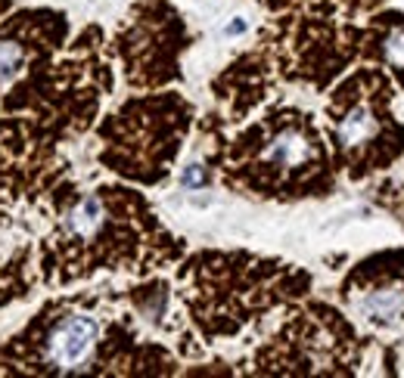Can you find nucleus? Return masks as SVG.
Here are the masks:
<instances>
[{
  "mask_svg": "<svg viewBox=\"0 0 404 378\" xmlns=\"http://www.w3.org/2000/svg\"><path fill=\"white\" fill-rule=\"evenodd\" d=\"M389 84L380 75H357L336 94V140L352 158L361 164L376 168L382 162L398 155V146H389L392 121L386 115Z\"/></svg>",
  "mask_w": 404,
  "mask_h": 378,
  "instance_id": "f257e3e1",
  "label": "nucleus"
},
{
  "mask_svg": "<svg viewBox=\"0 0 404 378\" xmlns=\"http://www.w3.org/2000/svg\"><path fill=\"white\" fill-rule=\"evenodd\" d=\"M352 289V307L373 326H401L404 323V255H382L357 270Z\"/></svg>",
  "mask_w": 404,
  "mask_h": 378,
  "instance_id": "f03ea898",
  "label": "nucleus"
},
{
  "mask_svg": "<svg viewBox=\"0 0 404 378\" xmlns=\"http://www.w3.org/2000/svg\"><path fill=\"white\" fill-rule=\"evenodd\" d=\"M97 335H100V326H97L94 316H84V313L65 316L44 341V360L53 369H59V372L78 369L94 350Z\"/></svg>",
  "mask_w": 404,
  "mask_h": 378,
  "instance_id": "7ed1b4c3",
  "label": "nucleus"
},
{
  "mask_svg": "<svg viewBox=\"0 0 404 378\" xmlns=\"http://www.w3.org/2000/svg\"><path fill=\"white\" fill-rule=\"evenodd\" d=\"M25 50L19 41H0V81H10L19 69H22Z\"/></svg>",
  "mask_w": 404,
  "mask_h": 378,
  "instance_id": "20e7f679",
  "label": "nucleus"
},
{
  "mask_svg": "<svg viewBox=\"0 0 404 378\" xmlns=\"http://www.w3.org/2000/svg\"><path fill=\"white\" fill-rule=\"evenodd\" d=\"M205 183V171L200 164H190L187 171H184V187H202Z\"/></svg>",
  "mask_w": 404,
  "mask_h": 378,
  "instance_id": "39448f33",
  "label": "nucleus"
},
{
  "mask_svg": "<svg viewBox=\"0 0 404 378\" xmlns=\"http://www.w3.org/2000/svg\"><path fill=\"white\" fill-rule=\"evenodd\" d=\"M243 28H246V22H230L227 25V35H240Z\"/></svg>",
  "mask_w": 404,
  "mask_h": 378,
  "instance_id": "423d86ee",
  "label": "nucleus"
}]
</instances>
